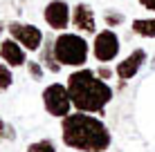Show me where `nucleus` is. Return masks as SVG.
I'll use <instances>...</instances> for the list:
<instances>
[{
    "label": "nucleus",
    "instance_id": "obj_1",
    "mask_svg": "<svg viewBox=\"0 0 155 152\" xmlns=\"http://www.w3.org/2000/svg\"><path fill=\"white\" fill-rule=\"evenodd\" d=\"M61 137L68 148L81 152H104L110 145L108 128L97 116L85 114L81 110L61 119Z\"/></svg>",
    "mask_w": 155,
    "mask_h": 152
},
{
    "label": "nucleus",
    "instance_id": "obj_2",
    "mask_svg": "<svg viewBox=\"0 0 155 152\" xmlns=\"http://www.w3.org/2000/svg\"><path fill=\"white\" fill-rule=\"evenodd\" d=\"M68 92L72 105L81 112H104V107L113 98V87L106 81L97 78L92 70H77L68 76Z\"/></svg>",
    "mask_w": 155,
    "mask_h": 152
},
{
    "label": "nucleus",
    "instance_id": "obj_3",
    "mask_svg": "<svg viewBox=\"0 0 155 152\" xmlns=\"http://www.w3.org/2000/svg\"><path fill=\"white\" fill-rule=\"evenodd\" d=\"M88 51H90L88 43L79 34H61L54 38V54L61 65L81 67L88 60Z\"/></svg>",
    "mask_w": 155,
    "mask_h": 152
},
{
    "label": "nucleus",
    "instance_id": "obj_4",
    "mask_svg": "<svg viewBox=\"0 0 155 152\" xmlns=\"http://www.w3.org/2000/svg\"><path fill=\"white\" fill-rule=\"evenodd\" d=\"M43 103H45V110L52 114V116H68L70 114V107L72 105V98H70V92H68V85H61V83H52V85L45 87L43 92Z\"/></svg>",
    "mask_w": 155,
    "mask_h": 152
},
{
    "label": "nucleus",
    "instance_id": "obj_5",
    "mask_svg": "<svg viewBox=\"0 0 155 152\" xmlns=\"http://www.w3.org/2000/svg\"><path fill=\"white\" fill-rule=\"evenodd\" d=\"M7 31H9V36H12V38H16L27 51L41 49L43 31H41L38 27H34V25H27V23H18V20H12V23L7 25Z\"/></svg>",
    "mask_w": 155,
    "mask_h": 152
},
{
    "label": "nucleus",
    "instance_id": "obj_6",
    "mask_svg": "<svg viewBox=\"0 0 155 152\" xmlns=\"http://www.w3.org/2000/svg\"><path fill=\"white\" fill-rule=\"evenodd\" d=\"M92 54L99 63H110L119 54V38L113 29H104L94 36V43H92Z\"/></svg>",
    "mask_w": 155,
    "mask_h": 152
},
{
    "label": "nucleus",
    "instance_id": "obj_7",
    "mask_svg": "<svg viewBox=\"0 0 155 152\" xmlns=\"http://www.w3.org/2000/svg\"><path fill=\"white\" fill-rule=\"evenodd\" d=\"M43 16H45V23L50 25L52 29H56V31H63L72 20L70 7H68L65 0H52V2L45 7Z\"/></svg>",
    "mask_w": 155,
    "mask_h": 152
},
{
    "label": "nucleus",
    "instance_id": "obj_8",
    "mask_svg": "<svg viewBox=\"0 0 155 152\" xmlns=\"http://www.w3.org/2000/svg\"><path fill=\"white\" fill-rule=\"evenodd\" d=\"M144 63H146V51L144 49H135V51H130L124 60L117 63L115 72H117V76H119L121 81H130V78H135V74L142 70Z\"/></svg>",
    "mask_w": 155,
    "mask_h": 152
},
{
    "label": "nucleus",
    "instance_id": "obj_9",
    "mask_svg": "<svg viewBox=\"0 0 155 152\" xmlns=\"http://www.w3.org/2000/svg\"><path fill=\"white\" fill-rule=\"evenodd\" d=\"M72 25L77 27L81 34H94L97 31V23H94V11L90 5L79 2L72 11Z\"/></svg>",
    "mask_w": 155,
    "mask_h": 152
},
{
    "label": "nucleus",
    "instance_id": "obj_10",
    "mask_svg": "<svg viewBox=\"0 0 155 152\" xmlns=\"http://www.w3.org/2000/svg\"><path fill=\"white\" fill-rule=\"evenodd\" d=\"M0 58L9 67H23L25 65V47L16 38H5L0 43Z\"/></svg>",
    "mask_w": 155,
    "mask_h": 152
},
{
    "label": "nucleus",
    "instance_id": "obj_11",
    "mask_svg": "<svg viewBox=\"0 0 155 152\" xmlns=\"http://www.w3.org/2000/svg\"><path fill=\"white\" fill-rule=\"evenodd\" d=\"M41 65L50 72H56L61 70V63L56 60V54H54V40H45V47L41 49Z\"/></svg>",
    "mask_w": 155,
    "mask_h": 152
},
{
    "label": "nucleus",
    "instance_id": "obj_12",
    "mask_svg": "<svg viewBox=\"0 0 155 152\" xmlns=\"http://www.w3.org/2000/svg\"><path fill=\"white\" fill-rule=\"evenodd\" d=\"M133 31L144 38H155V18H140L133 20Z\"/></svg>",
    "mask_w": 155,
    "mask_h": 152
},
{
    "label": "nucleus",
    "instance_id": "obj_13",
    "mask_svg": "<svg viewBox=\"0 0 155 152\" xmlns=\"http://www.w3.org/2000/svg\"><path fill=\"white\" fill-rule=\"evenodd\" d=\"M27 152H56V148H54V143H52L50 139H41V141L29 143Z\"/></svg>",
    "mask_w": 155,
    "mask_h": 152
},
{
    "label": "nucleus",
    "instance_id": "obj_14",
    "mask_svg": "<svg viewBox=\"0 0 155 152\" xmlns=\"http://www.w3.org/2000/svg\"><path fill=\"white\" fill-rule=\"evenodd\" d=\"M12 83H14V76H12V72H9V65L5 63V65H0V92L9 90Z\"/></svg>",
    "mask_w": 155,
    "mask_h": 152
},
{
    "label": "nucleus",
    "instance_id": "obj_15",
    "mask_svg": "<svg viewBox=\"0 0 155 152\" xmlns=\"http://www.w3.org/2000/svg\"><path fill=\"white\" fill-rule=\"evenodd\" d=\"M14 139H16L14 128H12L7 121H5L2 116H0V141H14Z\"/></svg>",
    "mask_w": 155,
    "mask_h": 152
},
{
    "label": "nucleus",
    "instance_id": "obj_16",
    "mask_svg": "<svg viewBox=\"0 0 155 152\" xmlns=\"http://www.w3.org/2000/svg\"><path fill=\"white\" fill-rule=\"evenodd\" d=\"M104 23L108 25V27H119V25L124 23V16H121V14H115V11H106Z\"/></svg>",
    "mask_w": 155,
    "mask_h": 152
},
{
    "label": "nucleus",
    "instance_id": "obj_17",
    "mask_svg": "<svg viewBox=\"0 0 155 152\" xmlns=\"http://www.w3.org/2000/svg\"><path fill=\"white\" fill-rule=\"evenodd\" d=\"M27 70H29V74H31V78H34V81H41V78H43L41 60H38V63H36V60H29V63H27Z\"/></svg>",
    "mask_w": 155,
    "mask_h": 152
},
{
    "label": "nucleus",
    "instance_id": "obj_18",
    "mask_svg": "<svg viewBox=\"0 0 155 152\" xmlns=\"http://www.w3.org/2000/svg\"><path fill=\"white\" fill-rule=\"evenodd\" d=\"M140 2H142L144 9H148V11H155V0H140Z\"/></svg>",
    "mask_w": 155,
    "mask_h": 152
},
{
    "label": "nucleus",
    "instance_id": "obj_19",
    "mask_svg": "<svg viewBox=\"0 0 155 152\" xmlns=\"http://www.w3.org/2000/svg\"><path fill=\"white\" fill-rule=\"evenodd\" d=\"M99 76H101V78H108V76H110V70H106V67H101V70H99Z\"/></svg>",
    "mask_w": 155,
    "mask_h": 152
},
{
    "label": "nucleus",
    "instance_id": "obj_20",
    "mask_svg": "<svg viewBox=\"0 0 155 152\" xmlns=\"http://www.w3.org/2000/svg\"><path fill=\"white\" fill-rule=\"evenodd\" d=\"M151 63H153V70H155V56H153V60H151Z\"/></svg>",
    "mask_w": 155,
    "mask_h": 152
}]
</instances>
